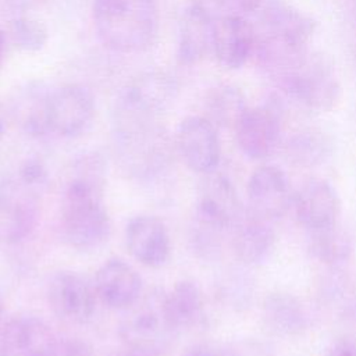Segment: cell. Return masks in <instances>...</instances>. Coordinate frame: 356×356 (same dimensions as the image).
Returning <instances> with one entry per match:
<instances>
[{
	"label": "cell",
	"mask_w": 356,
	"mask_h": 356,
	"mask_svg": "<svg viewBox=\"0 0 356 356\" xmlns=\"http://www.w3.org/2000/svg\"><path fill=\"white\" fill-rule=\"evenodd\" d=\"M107 160L99 150H85L70 164L61 197V232L78 250L102 246L110 236L111 222L103 204Z\"/></svg>",
	"instance_id": "6da1fadb"
},
{
	"label": "cell",
	"mask_w": 356,
	"mask_h": 356,
	"mask_svg": "<svg viewBox=\"0 0 356 356\" xmlns=\"http://www.w3.org/2000/svg\"><path fill=\"white\" fill-rule=\"evenodd\" d=\"M111 125L115 160L131 179L149 184L168 172L175 145L161 117L115 104Z\"/></svg>",
	"instance_id": "7a4b0ae2"
},
{
	"label": "cell",
	"mask_w": 356,
	"mask_h": 356,
	"mask_svg": "<svg viewBox=\"0 0 356 356\" xmlns=\"http://www.w3.org/2000/svg\"><path fill=\"white\" fill-rule=\"evenodd\" d=\"M92 21L107 49L135 54L149 49L157 38L159 6L156 0H93Z\"/></svg>",
	"instance_id": "3957f363"
},
{
	"label": "cell",
	"mask_w": 356,
	"mask_h": 356,
	"mask_svg": "<svg viewBox=\"0 0 356 356\" xmlns=\"http://www.w3.org/2000/svg\"><path fill=\"white\" fill-rule=\"evenodd\" d=\"M280 90L307 113H327L341 96V83L330 57L306 51L274 76Z\"/></svg>",
	"instance_id": "277c9868"
},
{
	"label": "cell",
	"mask_w": 356,
	"mask_h": 356,
	"mask_svg": "<svg viewBox=\"0 0 356 356\" xmlns=\"http://www.w3.org/2000/svg\"><path fill=\"white\" fill-rule=\"evenodd\" d=\"M118 334L125 346L159 356L165 353L177 335L164 312V292L153 289L125 310Z\"/></svg>",
	"instance_id": "5b68a950"
},
{
	"label": "cell",
	"mask_w": 356,
	"mask_h": 356,
	"mask_svg": "<svg viewBox=\"0 0 356 356\" xmlns=\"http://www.w3.org/2000/svg\"><path fill=\"white\" fill-rule=\"evenodd\" d=\"M39 196L17 175L0 177V243L15 245L32 234L39 220Z\"/></svg>",
	"instance_id": "8992f818"
},
{
	"label": "cell",
	"mask_w": 356,
	"mask_h": 356,
	"mask_svg": "<svg viewBox=\"0 0 356 356\" xmlns=\"http://www.w3.org/2000/svg\"><path fill=\"white\" fill-rule=\"evenodd\" d=\"M242 216L241 197L232 181L216 171L204 174L197 189L192 221L227 232L232 231Z\"/></svg>",
	"instance_id": "52a82bcc"
},
{
	"label": "cell",
	"mask_w": 356,
	"mask_h": 356,
	"mask_svg": "<svg viewBox=\"0 0 356 356\" xmlns=\"http://www.w3.org/2000/svg\"><path fill=\"white\" fill-rule=\"evenodd\" d=\"M96 100L92 92L79 83H67L51 89L47 103V121L51 135L78 138L92 125Z\"/></svg>",
	"instance_id": "ba28073f"
},
{
	"label": "cell",
	"mask_w": 356,
	"mask_h": 356,
	"mask_svg": "<svg viewBox=\"0 0 356 356\" xmlns=\"http://www.w3.org/2000/svg\"><path fill=\"white\" fill-rule=\"evenodd\" d=\"M281 106L268 102L257 107H248L235 125V139L239 150L250 160H266L281 143Z\"/></svg>",
	"instance_id": "9c48e42d"
},
{
	"label": "cell",
	"mask_w": 356,
	"mask_h": 356,
	"mask_svg": "<svg viewBox=\"0 0 356 356\" xmlns=\"http://www.w3.org/2000/svg\"><path fill=\"white\" fill-rule=\"evenodd\" d=\"M174 145L189 170L203 175L217 170L221 160V142L217 127L207 117L184 118L177 128Z\"/></svg>",
	"instance_id": "30bf717a"
},
{
	"label": "cell",
	"mask_w": 356,
	"mask_h": 356,
	"mask_svg": "<svg viewBox=\"0 0 356 356\" xmlns=\"http://www.w3.org/2000/svg\"><path fill=\"white\" fill-rule=\"evenodd\" d=\"M0 356H60V343L46 321L19 314L0 327Z\"/></svg>",
	"instance_id": "8fae6325"
},
{
	"label": "cell",
	"mask_w": 356,
	"mask_h": 356,
	"mask_svg": "<svg viewBox=\"0 0 356 356\" xmlns=\"http://www.w3.org/2000/svg\"><path fill=\"white\" fill-rule=\"evenodd\" d=\"M46 295L51 312L65 323L85 324L95 314V288L78 273L63 270L51 275Z\"/></svg>",
	"instance_id": "7c38bea8"
},
{
	"label": "cell",
	"mask_w": 356,
	"mask_h": 356,
	"mask_svg": "<svg viewBox=\"0 0 356 356\" xmlns=\"http://www.w3.org/2000/svg\"><path fill=\"white\" fill-rule=\"evenodd\" d=\"M246 195L249 214L270 222L282 217L293 199L285 172L273 164L259 165L250 174Z\"/></svg>",
	"instance_id": "4fadbf2b"
},
{
	"label": "cell",
	"mask_w": 356,
	"mask_h": 356,
	"mask_svg": "<svg viewBox=\"0 0 356 356\" xmlns=\"http://www.w3.org/2000/svg\"><path fill=\"white\" fill-rule=\"evenodd\" d=\"M177 79L165 71H147L134 78L120 93L115 104L163 117L178 96Z\"/></svg>",
	"instance_id": "5bb4252c"
},
{
	"label": "cell",
	"mask_w": 356,
	"mask_h": 356,
	"mask_svg": "<svg viewBox=\"0 0 356 356\" xmlns=\"http://www.w3.org/2000/svg\"><path fill=\"white\" fill-rule=\"evenodd\" d=\"M124 241L129 254L146 267H163L170 259L168 229L157 216L138 214L132 217L125 225Z\"/></svg>",
	"instance_id": "9a60e30c"
},
{
	"label": "cell",
	"mask_w": 356,
	"mask_h": 356,
	"mask_svg": "<svg viewBox=\"0 0 356 356\" xmlns=\"http://www.w3.org/2000/svg\"><path fill=\"white\" fill-rule=\"evenodd\" d=\"M292 206L298 222L309 232L338 222L341 199L335 188L323 178H310L293 193Z\"/></svg>",
	"instance_id": "2e32d148"
},
{
	"label": "cell",
	"mask_w": 356,
	"mask_h": 356,
	"mask_svg": "<svg viewBox=\"0 0 356 356\" xmlns=\"http://www.w3.org/2000/svg\"><path fill=\"white\" fill-rule=\"evenodd\" d=\"M254 44V28L249 18L232 14L214 18L211 51L224 68H242L253 56Z\"/></svg>",
	"instance_id": "e0dca14e"
},
{
	"label": "cell",
	"mask_w": 356,
	"mask_h": 356,
	"mask_svg": "<svg viewBox=\"0 0 356 356\" xmlns=\"http://www.w3.org/2000/svg\"><path fill=\"white\" fill-rule=\"evenodd\" d=\"M142 286L139 273L122 259H108L96 271V296L110 309L131 307L142 296Z\"/></svg>",
	"instance_id": "ac0fdd59"
},
{
	"label": "cell",
	"mask_w": 356,
	"mask_h": 356,
	"mask_svg": "<svg viewBox=\"0 0 356 356\" xmlns=\"http://www.w3.org/2000/svg\"><path fill=\"white\" fill-rule=\"evenodd\" d=\"M214 18L200 3L185 7L178 21L177 60L182 65H193L211 51Z\"/></svg>",
	"instance_id": "d6986e66"
},
{
	"label": "cell",
	"mask_w": 356,
	"mask_h": 356,
	"mask_svg": "<svg viewBox=\"0 0 356 356\" xmlns=\"http://www.w3.org/2000/svg\"><path fill=\"white\" fill-rule=\"evenodd\" d=\"M232 250L245 266H260L274 253L277 238L270 221L248 213L232 228Z\"/></svg>",
	"instance_id": "ffe728a7"
},
{
	"label": "cell",
	"mask_w": 356,
	"mask_h": 356,
	"mask_svg": "<svg viewBox=\"0 0 356 356\" xmlns=\"http://www.w3.org/2000/svg\"><path fill=\"white\" fill-rule=\"evenodd\" d=\"M51 89L43 82L32 81L15 90L11 99V115L31 138H46L50 134L47 103Z\"/></svg>",
	"instance_id": "44dd1931"
},
{
	"label": "cell",
	"mask_w": 356,
	"mask_h": 356,
	"mask_svg": "<svg viewBox=\"0 0 356 356\" xmlns=\"http://www.w3.org/2000/svg\"><path fill=\"white\" fill-rule=\"evenodd\" d=\"M261 318L264 327L278 337H296L309 325V314L299 298L277 291L263 299Z\"/></svg>",
	"instance_id": "7402d4cb"
},
{
	"label": "cell",
	"mask_w": 356,
	"mask_h": 356,
	"mask_svg": "<svg viewBox=\"0 0 356 356\" xmlns=\"http://www.w3.org/2000/svg\"><path fill=\"white\" fill-rule=\"evenodd\" d=\"M164 312L172 330L178 334L200 323L204 299L199 285L192 280H181L164 292Z\"/></svg>",
	"instance_id": "603a6c76"
},
{
	"label": "cell",
	"mask_w": 356,
	"mask_h": 356,
	"mask_svg": "<svg viewBox=\"0 0 356 356\" xmlns=\"http://www.w3.org/2000/svg\"><path fill=\"white\" fill-rule=\"evenodd\" d=\"M334 138L320 128H305L284 145L286 160L300 168H314L327 163L334 153Z\"/></svg>",
	"instance_id": "cb8c5ba5"
},
{
	"label": "cell",
	"mask_w": 356,
	"mask_h": 356,
	"mask_svg": "<svg viewBox=\"0 0 356 356\" xmlns=\"http://www.w3.org/2000/svg\"><path fill=\"white\" fill-rule=\"evenodd\" d=\"M307 250L313 259L330 268H338L346 263L353 250V242L339 222L316 231H309Z\"/></svg>",
	"instance_id": "d4e9b609"
},
{
	"label": "cell",
	"mask_w": 356,
	"mask_h": 356,
	"mask_svg": "<svg viewBox=\"0 0 356 356\" xmlns=\"http://www.w3.org/2000/svg\"><path fill=\"white\" fill-rule=\"evenodd\" d=\"M207 118L218 128H235L243 113L248 110V103L243 92L229 83H221L211 88L206 97Z\"/></svg>",
	"instance_id": "484cf974"
},
{
	"label": "cell",
	"mask_w": 356,
	"mask_h": 356,
	"mask_svg": "<svg viewBox=\"0 0 356 356\" xmlns=\"http://www.w3.org/2000/svg\"><path fill=\"white\" fill-rule=\"evenodd\" d=\"M6 33L17 49L26 53L40 51L49 40L46 24L26 14L10 18L8 31Z\"/></svg>",
	"instance_id": "4316f807"
},
{
	"label": "cell",
	"mask_w": 356,
	"mask_h": 356,
	"mask_svg": "<svg viewBox=\"0 0 356 356\" xmlns=\"http://www.w3.org/2000/svg\"><path fill=\"white\" fill-rule=\"evenodd\" d=\"M15 175L39 195H42L49 182V171L46 164L38 157H28L25 161H22Z\"/></svg>",
	"instance_id": "83f0119b"
},
{
	"label": "cell",
	"mask_w": 356,
	"mask_h": 356,
	"mask_svg": "<svg viewBox=\"0 0 356 356\" xmlns=\"http://www.w3.org/2000/svg\"><path fill=\"white\" fill-rule=\"evenodd\" d=\"M216 3L224 11L222 14L250 18L259 11L264 0H216Z\"/></svg>",
	"instance_id": "f1b7e54d"
},
{
	"label": "cell",
	"mask_w": 356,
	"mask_h": 356,
	"mask_svg": "<svg viewBox=\"0 0 356 356\" xmlns=\"http://www.w3.org/2000/svg\"><path fill=\"white\" fill-rule=\"evenodd\" d=\"M43 0H0V14L10 18L26 14V11L35 8Z\"/></svg>",
	"instance_id": "f546056e"
},
{
	"label": "cell",
	"mask_w": 356,
	"mask_h": 356,
	"mask_svg": "<svg viewBox=\"0 0 356 356\" xmlns=\"http://www.w3.org/2000/svg\"><path fill=\"white\" fill-rule=\"evenodd\" d=\"M60 356H93V352L85 341L71 338L60 346Z\"/></svg>",
	"instance_id": "4dcf8cb0"
},
{
	"label": "cell",
	"mask_w": 356,
	"mask_h": 356,
	"mask_svg": "<svg viewBox=\"0 0 356 356\" xmlns=\"http://www.w3.org/2000/svg\"><path fill=\"white\" fill-rule=\"evenodd\" d=\"M324 356H356V343L352 341H338Z\"/></svg>",
	"instance_id": "1f68e13d"
},
{
	"label": "cell",
	"mask_w": 356,
	"mask_h": 356,
	"mask_svg": "<svg viewBox=\"0 0 356 356\" xmlns=\"http://www.w3.org/2000/svg\"><path fill=\"white\" fill-rule=\"evenodd\" d=\"M181 356H221L216 349L206 345H196L186 349Z\"/></svg>",
	"instance_id": "d6a6232c"
},
{
	"label": "cell",
	"mask_w": 356,
	"mask_h": 356,
	"mask_svg": "<svg viewBox=\"0 0 356 356\" xmlns=\"http://www.w3.org/2000/svg\"><path fill=\"white\" fill-rule=\"evenodd\" d=\"M111 356H153L150 353H146V352H142V350H136V349H132V348H128L125 346V349L122 350H118L115 353H113Z\"/></svg>",
	"instance_id": "836d02e7"
},
{
	"label": "cell",
	"mask_w": 356,
	"mask_h": 356,
	"mask_svg": "<svg viewBox=\"0 0 356 356\" xmlns=\"http://www.w3.org/2000/svg\"><path fill=\"white\" fill-rule=\"evenodd\" d=\"M7 40H8V38H7V33H6L3 29H0V65H1L3 60H4V54H6V44H7Z\"/></svg>",
	"instance_id": "e575fe53"
},
{
	"label": "cell",
	"mask_w": 356,
	"mask_h": 356,
	"mask_svg": "<svg viewBox=\"0 0 356 356\" xmlns=\"http://www.w3.org/2000/svg\"><path fill=\"white\" fill-rule=\"evenodd\" d=\"M4 134H6V117H4L3 107L0 104V139L4 136Z\"/></svg>",
	"instance_id": "d590c367"
},
{
	"label": "cell",
	"mask_w": 356,
	"mask_h": 356,
	"mask_svg": "<svg viewBox=\"0 0 356 356\" xmlns=\"http://www.w3.org/2000/svg\"><path fill=\"white\" fill-rule=\"evenodd\" d=\"M4 324V302L0 295V327Z\"/></svg>",
	"instance_id": "8d00e7d4"
}]
</instances>
